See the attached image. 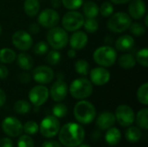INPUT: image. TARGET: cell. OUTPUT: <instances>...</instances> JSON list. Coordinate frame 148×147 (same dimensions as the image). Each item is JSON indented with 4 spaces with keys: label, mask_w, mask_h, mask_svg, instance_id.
<instances>
[{
    "label": "cell",
    "mask_w": 148,
    "mask_h": 147,
    "mask_svg": "<svg viewBox=\"0 0 148 147\" xmlns=\"http://www.w3.org/2000/svg\"><path fill=\"white\" fill-rule=\"evenodd\" d=\"M137 99L138 101L147 106L148 104V83L145 82L143 83L141 86H140V88H138L137 91Z\"/></svg>",
    "instance_id": "cell-31"
},
{
    "label": "cell",
    "mask_w": 148,
    "mask_h": 147,
    "mask_svg": "<svg viewBox=\"0 0 148 147\" xmlns=\"http://www.w3.org/2000/svg\"><path fill=\"white\" fill-rule=\"evenodd\" d=\"M5 101H6V94L4 91L0 88V107L5 104Z\"/></svg>",
    "instance_id": "cell-47"
},
{
    "label": "cell",
    "mask_w": 148,
    "mask_h": 147,
    "mask_svg": "<svg viewBox=\"0 0 148 147\" xmlns=\"http://www.w3.org/2000/svg\"><path fill=\"white\" fill-rule=\"evenodd\" d=\"M13 45L21 51L29 50L33 44V38L31 35L25 30L16 31L11 37Z\"/></svg>",
    "instance_id": "cell-11"
},
{
    "label": "cell",
    "mask_w": 148,
    "mask_h": 147,
    "mask_svg": "<svg viewBox=\"0 0 148 147\" xmlns=\"http://www.w3.org/2000/svg\"><path fill=\"white\" fill-rule=\"evenodd\" d=\"M110 1L115 4H125V3H129L131 0H110Z\"/></svg>",
    "instance_id": "cell-50"
},
{
    "label": "cell",
    "mask_w": 148,
    "mask_h": 147,
    "mask_svg": "<svg viewBox=\"0 0 148 147\" xmlns=\"http://www.w3.org/2000/svg\"><path fill=\"white\" fill-rule=\"evenodd\" d=\"M99 12L103 17H109L114 13V5L111 2H104L99 8Z\"/></svg>",
    "instance_id": "cell-39"
},
{
    "label": "cell",
    "mask_w": 148,
    "mask_h": 147,
    "mask_svg": "<svg viewBox=\"0 0 148 147\" xmlns=\"http://www.w3.org/2000/svg\"><path fill=\"white\" fill-rule=\"evenodd\" d=\"M59 14L55 9H45L40 12L37 17V22L39 25L44 27V28H53L56 26L59 23Z\"/></svg>",
    "instance_id": "cell-12"
},
{
    "label": "cell",
    "mask_w": 148,
    "mask_h": 147,
    "mask_svg": "<svg viewBox=\"0 0 148 147\" xmlns=\"http://www.w3.org/2000/svg\"><path fill=\"white\" fill-rule=\"evenodd\" d=\"M142 137V133L140 129L137 126H131L126 132V139L130 143L138 142Z\"/></svg>",
    "instance_id": "cell-27"
},
{
    "label": "cell",
    "mask_w": 148,
    "mask_h": 147,
    "mask_svg": "<svg viewBox=\"0 0 148 147\" xmlns=\"http://www.w3.org/2000/svg\"><path fill=\"white\" fill-rule=\"evenodd\" d=\"M121 139V133L116 127H110L105 134V140L109 146H116Z\"/></svg>",
    "instance_id": "cell-22"
},
{
    "label": "cell",
    "mask_w": 148,
    "mask_h": 147,
    "mask_svg": "<svg viewBox=\"0 0 148 147\" xmlns=\"http://www.w3.org/2000/svg\"><path fill=\"white\" fill-rule=\"evenodd\" d=\"M69 92L73 98L76 100H84L92 94L93 84L85 77L77 78L71 82Z\"/></svg>",
    "instance_id": "cell-3"
},
{
    "label": "cell",
    "mask_w": 148,
    "mask_h": 147,
    "mask_svg": "<svg viewBox=\"0 0 148 147\" xmlns=\"http://www.w3.org/2000/svg\"><path fill=\"white\" fill-rule=\"evenodd\" d=\"M29 100L35 107H41L49 99V91L44 85H36L29 92Z\"/></svg>",
    "instance_id": "cell-10"
},
{
    "label": "cell",
    "mask_w": 148,
    "mask_h": 147,
    "mask_svg": "<svg viewBox=\"0 0 148 147\" xmlns=\"http://www.w3.org/2000/svg\"><path fill=\"white\" fill-rule=\"evenodd\" d=\"M48 51H49V44L43 41H40L36 42L33 47V52L37 55H44L48 53Z\"/></svg>",
    "instance_id": "cell-37"
},
{
    "label": "cell",
    "mask_w": 148,
    "mask_h": 147,
    "mask_svg": "<svg viewBox=\"0 0 148 147\" xmlns=\"http://www.w3.org/2000/svg\"><path fill=\"white\" fill-rule=\"evenodd\" d=\"M128 29L135 36H142L146 33V27L140 23H132Z\"/></svg>",
    "instance_id": "cell-36"
},
{
    "label": "cell",
    "mask_w": 148,
    "mask_h": 147,
    "mask_svg": "<svg viewBox=\"0 0 148 147\" xmlns=\"http://www.w3.org/2000/svg\"><path fill=\"white\" fill-rule=\"evenodd\" d=\"M32 77L34 81L38 84L44 85V84H49L53 81L55 77V74L50 67L45 65H40L33 69Z\"/></svg>",
    "instance_id": "cell-14"
},
{
    "label": "cell",
    "mask_w": 148,
    "mask_h": 147,
    "mask_svg": "<svg viewBox=\"0 0 148 147\" xmlns=\"http://www.w3.org/2000/svg\"><path fill=\"white\" fill-rule=\"evenodd\" d=\"M75 70L78 75L86 76L89 73V64L86 60H77L75 63Z\"/></svg>",
    "instance_id": "cell-29"
},
{
    "label": "cell",
    "mask_w": 148,
    "mask_h": 147,
    "mask_svg": "<svg viewBox=\"0 0 148 147\" xmlns=\"http://www.w3.org/2000/svg\"><path fill=\"white\" fill-rule=\"evenodd\" d=\"M78 147H90V146H89L88 145H85V144H82V143L80 146H78Z\"/></svg>",
    "instance_id": "cell-52"
},
{
    "label": "cell",
    "mask_w": 148,
    "mask_h": 147,
    "mask_svg": "<svg viewBox=\"0 0 148 147\" xmlns=\"http://www.w3.org/2000/svg\"><path fill=\"white\" fill-rule=\"evenodd\" d=\"M1 34H2V26L0 24V36H1Z\"/></svg>",
    "instance_id": "cell-53"
},
{
    "label": "cell",
    "mask_w": 148,
    "mask_h": 147,
    "mask_svg": "<svg viewBox=\"0 0 148 147\" xmlns=\"http://www.w3.org/2000/svg\"><path fill=\"white\" fill-rule=\"evenodd\" d=\"M17 147H35L34 140L28 134L21 135L17 141Z\"/></svg>",
    "instance_id": "cell-41"
},
{
    "label": "cell",
    "mask_w": 148,
    "mask_h": 147,
    "mask_svg": "<svg viewBox=\"0 0 148 147\" xmlns=\"http://www.w3.org/2000/svg\"><path fill=\"white\" fill-rule=\"evenodd\" d=\"M39 130L43 137L48 139L53 138L56 136L60 131V122L54 115L47 116L42 120L39 126Z\"/></svg>",
    "instance_id": "cell-8"
},
{
    "label": "cell",
    "mask_w": 148,
    "mask_h": 147,
    "mask_svg": "<svg viewBox=\"0 0 148 147\" xmlns=\"http://www.w3.org/2000/svg\"><path fill=\"white\" fill-rule=\"evenodd\" d=\"M23 10L28 16H36L40 10L39 0H25L23 2Z\"/></svg>",
    "instance_id": "cell-23"
},
{
    "label": "cell",
    "mask_w": 148,
    "mask_h": 147,
    "mask_svg": "<svg viewBox=\"0 0 148 147\" xmlns=\"http://www.w3.org/2000/svg\"><path fill=\"white\" fill-rule=\"evenodd\" d=\"M147 12L146 3L143 0H131L128 5V15L131 18L140 19Z\"/></svg>",
    "instance_id": "cell-17"
},
{
    "label": "cell",
    "mask_w": 148,
    "mask_h": 147,
    "mask_svg": "<svg viewBox=\"0 0 148 147\" xmlns=\"http://www.w3.org/2000/svg\"><path fill=\"white\" fill-rule=\"evenodd\" d=\"M16 58V52L10 48H3L0 49V62L3 64H10Z\"/></svg>",
    "instance_id": "cell-25"
},
{
    "label": "cell",
    "mask_w": 148,
    "mask_h": 147,
    "mask_svg": "<svg viewBox=\"0 0 148 147\" xmlns=\"http://www.w3.org/2000/svg\"><path fill=\"white\" fill-rule=\"evenodd\" d=\"M136 62L140 64L141 66L147 68L148 67V49L147 48H143L141 49H140L137 54H136V57H135Z\"/></svg>",
    "instance_id": "cell-33"
},
{
    "label": "cell",
    "mask_w": 148,
    "mask_h": 147,
    "mask_svg": "<svg viewBox=\"0 0 148 147\" xmlns=\"http://www.w3.org/2000/svg\"><path fill=\"white\" fill-rule=\"evenodd\" d=\"M42 147H62V145L56 141L54 140H49V141H45L42 145Z\"/></svg>",
    "instance_id": "cell-46"
},
{
    "label": "cell",
    "mask_w": 148,
    "mask_h": 147,
    "mask_svg": "<svg viewBox=\"0 0 148 147\" xmlns=\"http://www.w3.org/2000/svg\"><path fill=\"white\" fill-rule=\"evenodd\" d=\"M29 34L32 35H36L37 33H39L40 31V25L38 23H32L29 25Z\"/></svg>",
    "instance_id": "cell-43"
},
{
    "label": "cell",
    "mask_w": 148,
    "mask_h": 147,
    "mask_svg": "<svg viewBox=\"0 0 148 147\" xmlns=\"http://www.w3.org/2000/svg\"><path fill=\"white\" fill-rule=\"evenodd\" d=\"M84 16L76 10H70L64 14L62 19V28L66 31L74 32L79 30L84 23Z\"/></svg>",
    "instance_id": "cell-7"
},
{
    "label": "cell",
    "mask_w": 148,
    "mask_h": 147,
    "mask_svg": "<svg viewBox=\"0 0 148 147\" xmlns=\"http://www.w3.org/2000/svg\"><path fill=\"white\" fill-rule=\"evenodd\" d=\"M74 115L79 123L88 125L95 120L96 110L91 102L85 100H81L74 107Z\"/></svg>",
    "instance_id": "cell-2"
},
{
    "label": "cell",
    "mask_w": 148,
    "mask_h": 147,
    "mask_svg": "<svg viewBox=\"0 0 148 147\" xmlns=\"http://www.w3.org/2000/svg\"><path fill=\"white\" fill-rule=\"evenodd\" d=\"M18 80L21 83H23V84H26V83H29L31 80V76L29 74L26 73V72H23L22 74L19 75L18 76Z\"/></svg>",
    "instance_id": "cell-42"
},
{
    "label": "cell",
    "mask_w": 148,
    "mask_h": 147,
    "mask_svg": "<svg viewBox=\"0 0 148 147\" xmlns=\"http://www.w3.org/2000/svg\"><path fill=\"white\" fill-rule=\"evenodd\" d=\"M148 109L147 108H143L140 110L136 115V123L137 125L144 130L148 129Z\"/></svg>",
    "instance_id": "cell-28"
},
{
    "label": "cell",
    "mask_w": 148,
    "mask_h": 147,
    "mask_svg": "<svg viewBox=\"0 0 148 147\" xmlns=\"http://www.w3.org/2000/svg\"><path fill=\"white\" fill-rule=\"evenodd\" d=\"M2 129L3 133L12 138L19 137L23 133V124L15 117H6L2 122Z\"/></svg>",
    "instance_id": "cell-13"
},
{
    "label": "cell",
    "mask_w": 148,
    "mask_h": 147,
    "mask_svg": "<svg viewBox=\"0 0 148 147\" xmlns=\"http://www.w3.org/2000/svg\"><path fill=\"white\" fill-rule=\"evenodd\" d=\"M50 4L53 7V9H57L61 6L62 2L61 0H50Z\"/></svg>",
    "instance_id": "cell-48"
},
{
    "label": "cell",
    "mask_w": 148,
    "mask_h": 147,
    "mask_svg": "<svg viewBox=\"0 0 148 147\" xmlns=\"http://www.w3.org/2000/svg\"><path fill=\"white\" fill-rule=\"evenodd\" d=\"M88 37L84 31L76 30L74 31L73 35L69 37V43L70 47L75 50L82 49L88 43Z\"/></svg>",
    "instance_id": "cell-18"
},
{
    "label": "cell",
    "mask_w": 148,
    "mask_h": 147,
    "mask_svg": "<svg viewBox=\"0 0 148 147\" xmlns=\"http://www.w3.org/2000/svg\"><path fill=\"white\" fill-rule=\"evenodd\" d=\"M61 59H62V55L58 50L53 49V50L48 51V55L46 56V62L48 64L51 66H55L60 62Z\"/></svg>",
    "instance_id": "cell-32"
},
{
    "label": "cell",
    "mask_w": 148,
    "mask_h": 147,
    "mask_svg": "<svg viewBox=\"0 0 148 147\" xmlns=\"http://www.w3.org/2000/svg\"><path fill=\"white\" fill-rule=\"evenodd\" d=\"M62 5L69 10H76L82 7L83 0H61Z\"/></svg>",
    "instance_id": "cell-40"
},
{
    "label": "cell",
    "mask_w": 148,
    "mask_h": 147,
    "mask_svg": "<svg viewBox=\"0 0 148 147\" xmlns=\"http://www.w3.org/2000/svg\"><path fill=\"white\" fill-rule=\"evenodd\" d=\"M85 138L83 127L77 123H67L59 131V141L66 147H77Z\"/></svg>",
    "instance_id": "cell-1"
},
{
    "label": "cell",
    "mask_w": 148,
    "mask_h": 147,
    "mask_svg": "<svg viewBox=\"0 0 148 147\" xmlns=\"http://www.w3.org/2000/svg\"><path fill=\"white\" fill-rule=\"evenodd\" d=\"M89 76V81L92 84L95 86H104L109 81L111 75L107 68L103 67H97L90 70Z\"/></svg>",
    "instance_id": "cell-16"
},
{
    "label": "cell",
    "mask_w": 148,
    "mask_h": 147,
    "mask_svg": "<svg viewBox=\"0 0 148 147\" xmlns=\"http://www.w3.org/2000/svg\"><path fill=\"white\" fill-rule=\"evenodd\" d=\"M118 63L124 69H131L136 65V60L132 54H124L119 58Z\"/></svg>",
    "instance_id": "cell-26"
},
{
    "label": "cell",
    "mask_w": 148,
    "mask_h": 147,
    "mask_svg": "<svg viewBox=\"0 0 148 147\" xmlns=\"http://www.w3.org/2000/svg\"><path fill=\"white\" fill-rule=\"evenodd\" d=\"M8 75H9V70L7 67L4 64L0 63V80L6 79Z\"/></svg>",
    "instance_id": "cell-44"
},
{
    "label": "cell",
    "mask_w": 148,
    "mask_h": 147,
    "mask_svg": "<svg viewBox=\"0 0 148 147\" xmlns=\"http://www.w3.org/2000/svg\"><path fill=\"white\" fill-rule=\"evenodd\" d=\"M115 121V116L113 113L103 112L98 116L96 120V126L101 130H108V128L114 126Z\"/></svg>",
    "instance_id": "cell-19"
},
{
    "label": "cell",
    "mask_w": 148,
    "mask_h": 147,
    "mask_svg": "<svg viewBox=\"0 0 148 147\" xmlns=\"http://www.w3.org/2000/svg\"><path fill=\"white\" fill-rule=\"evenodd\" d=\"M68 56L69 57V58H74V57H75L76 56V50L75 49H69L68 50Z\"/></svg>",
    "instance_id": "cell-49"
},
{
    "label": "cell",
    "mask_w": 148,
    "mask_h": 147,
    "mask_svg": "<svg viewBox=\"0 0 148 147\" xmlns=\"http://www.w3.org/2000/svg\"><path fill=\"white\" fill-rule=\"evenodd\" d=\"M132 23V18L126 12H117L109 16L107 23L108 29L114 33H121L126 31Z\"/></svg>",
    "instance_id": "cell-6"
},
{
    "label": "cell",
    "mask_w": 148,
    "mask_h": 147,
    "mask_svg": "<svg viewBox=\"0 0 148 147\" xmlns=\"http://www.w3.org/2000/svg\"><path fill=\"white\" fill-rule=\"evenodd\" d=\"M13 108H14V111L19 114H26L30 111L31 106H30L29 102H28L27 101L19 100L14 104Z\"/></svg>",
    "instance_id": "cell-30"
},
{
    "label": "cell",
    "mask_w": 148,
    "mask_h": 147,
    "mask_svg": "<svg viewBox=\"0 0 148 147\" xmlns=\"http://www.w3.org/2000/svg\"><path fill=\"white\" fill-rule=\"evenodd\" d=\"M0 147H13L12 140L10 138H3L0 139Z\"/></svg>",
    "instance_id": "cell-45"
},
{
    "label": "cell",
    "mask_w": 148,
    "mask_h": 147,
    "mask_svg": "<svg viewBox=\"0 0 148 147\" xmlns=\"http://www.w3.org/2000/svg\"><path fill=\"white\" fill-rule=\"evenodd\" d=\"M145 23H146V26L147 27L148 26V16L147 15L146 16V17H145Z\"/></svg>",
    "instance_id": "cell-51"
},
{
    "label": "cell",
    "mask_w": 148,
    "mask_h": 147,
    "mask_svg": "<svg viewBox=\"0 0 148 147\" xmlns=\"http://www.w3.org/2000/svg\"><path fill=\"white\" fill-rule=\"evenodd\" d=\"M134 45V39L132 36L123 35L118 37L115 42V48L121 52H127L133 49Z\"/></svg>",
    "instance_id": "cell-20"
},
{
    "label": "cell",
    "mask_w": 148,
    "mask_h": 147,
    "mask_svg": "<svg viewBox=\"0 0 148 147\" xmlns=\"http://www.w3.org/2000/svg\"><path fill=\"white\" fill-rule=\"evenodd\" d=\"M47 42L48 44L54 49H62L69 43L68 32L61 27L55 26L50 28L47 33Z\"/></svg>",
    "instance_id": "cell-5"
},
{
    "label": "cell",
    "mask_w": 148,
    "mask_h": 147,
    "mask_svg": "<svg viewBox=\"0 0 148 147\" xmlns=\"http://www.w3.org/2000/svg\"><path fill=\"white\" fill-rule=\"evenodd\" d=\"M83 27L88 33H95L99 29V23L95 18H87L84 20Z\"/></svg>",
    "instance_id": "cell-34"
},
{
    "label": "cell",
    "mask_w": 148,
    "mask_h": 147,
    "mask_svg": "<svg viewBox=\"0 0 148 147\" xmlns=\"http://www.w3.org/2000/svg\"><path fill=\"white\" fill-rule=\"evenodd\" d=\"M69 93V88L67 83L60 77L57 78V81H55L49 90V95L51 96L52 100L56 102L62 101Z\"/></svg>",
    "instance_id": "cell-15"
},
{
    "label": "cell",
    "mask_w": 148,
    "mask_h": 147,
    "mask_svg": "<svg viewBox=\"0 0 148 147\" xmlns=\"http://www.w3.org/2000/svg\"><path fill=\"white\" fill-rule=\"evenodd\" d=\"M23 131H24V133L28 135H34L39 131V126L33 120L27 121L23 126Z\"/></svg>",
    "instance_id": "cell-38"
},
{
    "label": "cell",
    "mask_w": 148,
    "mask_h": 147,
    "mask_svg": "<svg viewBox=\"0 0 148 147\" xmlns=\"http://www.w3.org/2000/svg\"><path fill=\"white\" fill-rule=\"evenodd\" d=\"M16 62L18 67L25 71L30 70L34 66V60L28 53L22 52L16 56Z\"/></svg>",
    "instance_id": "cell-21"
},
{
    "label": "cell",
    "mask_w": 148,
    "mask_h": 147,
    "mask_svg": "<svg viewBox=\"0 0 148 147\" xmlns=\"http://www.w3.org/2000/svg\"><path fill=\"white\" fill-rule=\"evenodd\" d=\"M82 11L87 18H95L99 15V6L93 1H88L82 3Z\"/></svg>",
    "instance_id": "cell-24"
},
{
    "label": "cell",
    "mask_w": 148,
    "mask_h": 147,
    "mask_svg": "<svg viewBox=\"0 0 148 147\" xmlns=\"http://www.w3.org/2000/svg\"><path fill=\"white\" fill-rule=\"evenodd\" d=\"M93 58L100 67L108 68L114 64L117 59V52L111 46H101L95 50Z\"/></svg>",
    "instance_id": "cell-4"
},
{
    "label": "cell",
    "mask_w": 148,
    "mask_h": 147,
    "mask_svg": "<svg viewBox=\"0 0 148 147\" xmlns=\"http://www.w3.org/2000/svg\"><path fill=\"white\" fill-rule=\"evenodd\" d=\"M115 120L123 127H128L133 125L135 114L131 107L127 105H120L115 110Z\"/></svg>",
    "instance_id": "cell-9"
},
{
    "label": "cell",
    "mask_w": 148,
    "mask_h": 147,
    "mask_svg": "<svg viewBox=\"0 0 148 147\" xmlns=\"http://www.w3.org/2000/svg\"><path fill=\"white\" fill-rule=\"evenodd\" d=\"M52 113H53V115L56 117L57 119L64 118L68 113V107L66 105L62 103H58L53 107Z\"/></svg>",
    "instance_id": "cell-35"
}]
</instances>
